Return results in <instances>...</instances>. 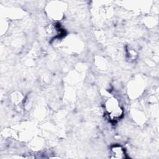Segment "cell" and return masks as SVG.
Instances as JSON below:
<instances>
[{
    "label": "cell",
    "mask_w": 159,
    "mask_h": 159,
    "mask_svg": "<svg viewBox=\"0 0 159 159\" xmlns=\"http://www.w3.org/2000/svg\"><path fill=\"white\" fill-rule=\"evenodd\" d=\"M111 152L114 155V158H122L124 157V152L123 148L119 145H115L111 148Z\"/></svg>",
    "instance_id": "1"
}]
</instances>
